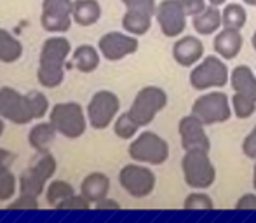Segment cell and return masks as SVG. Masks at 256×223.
<instances>
[{
    "instance_id": "1",
    "label": "cell",
    "mask_w": 256,
    "mask_h": 223,
    "mask_svg": "<svg viewBox=\"0 0 256 223\" xmlns=\"http://www.w3.org/2000/svg\"><path fill=\"white\" fill-rule=\"evenodd\" d=\"M49 110V102L42 92L30 91L20 94L12 88H0V117L14 124H28L42 118Z\"/></svg>"
},
{
    "instance_id": "2",
    "label": "cell",
    "mask_w": 256,
    "mask_h": 223,
    "mask_svg": "<svg viewBox=\"0 0 256 223\" xmlns=\"http://www.w3.org/2000/svg\"><path fill=\"white\" fill-rule=\"evenodd\" d=\"M72 46L66 38L52 37L42 46L37 78L44 88H58L64 78V61L70 56Z\"/></svg>"
},
{
    "instance_id": "3",
    "label": "cell",
    "mask_w": 256,
    "mask_h": 223,
    "mask_svg": "<svg viewBox=\"0 0 256 223\" xmlns=\"http://www.w3.org/2000/svg\"><path fill=\"white\" fill-rule=\"evenodd\" d=\"M182 171L190 188L206 190L216 182V168L208 152H185Z\"/></svg>"
},
{
    "instance_id": "4",
    "label": "cell",
    "mask_w": 256,
    "mask_h": 223,
    "mask_svg": "<svg viewBox=\"0 0 256 223\" xmlns=\"http://www.w3.org/2000/svg\"><path fill=\"white\" fill-rule=\"evenodd\" d=\"M230 82V72L223 58L204 56L190 72V84L197 91L211 88H223Z\"/></svg>"
},
{
    "instance_id": "5",
    "label": "cell",
    "mask_w": 256,
    "mask_h": 223,
    "mask_svg": "<svg viewBox=\"0 0 256 223\" xmlns=\"http://www.w3.org/2000/svg\"><path fill=\"white\" fill-rule=\"evenodd\" d=\"M166 105H168V94L164 89L157 88V86H146L138 91L128 112L132 120L142 128V126H148L150 122H154L157 114L164 110Z\"/></svg>"
},
{
    "instance_id": "6",
    "label": "cell",
    "mask_w": 256,
    "mask_h": 223,
    "mask_svg": "<svg viewBox=\"0 0 256 223\" xmlns=\"http://www.w3.org/2000/svg\"><path fill=\"white\" fill-rule=\"evenodd\" d=\"M129 157L136 162L160 166L169 157V145L157 132L145 131L129 145Z\"/></svg>"
},
{
    "instance_id": "7",
    "label": "cell",
    "mask_w": 256,
    "mask_h": 223,
    "mask_svg": "<svg viewBox=\"0 0 256 223\" xmlns=\"http://www.w3.org/2000/svg\"><path fill=\"white\" fill-rule=\"evenodd\" d=\"M49 117H51V124L56 128V131L63 134L64 138L75 140L80 138L86 132L88 122H86L84 110L75 102L54 105Z\"/></svg>"
},
{
    "instance_id": "8",
    "label": "cell",
    "mask_w": 256,
    "mask_h": 223,
    "mask_svg": "<svg viewBox=\"0 0 256 223\" xmlns=\"http://www.w3.org/2000/svg\"><path fill=\"white\" fill-rule=\"evenodd\" d=\"M232 103L222 91H212L197 98L192 105V114L202 120L204 126L223 124L232 117Z\"/></svg>"
},
{
    "instance_id": "9",
    "label": "cell",
    "mask_w": 256,
    "mask_h": 223,
    "mask_svg": "<svg viewBox=\"0 0 256 223\" xmlns=\"http://www.w3.org/2000/svg\"><path fill=\"white\" fill-rule=\"evenodd\" d=\"M118 183L131 197L145 199L155 190L157 178L150 168L140 166V164H128L118 172Z\"/></svg>"
},
{
    "instance_id": "10",
    "label": "cell",
    "mask_w": 256,
    "mask_h": 223,
    "mask_svg": "<svg viewBox=\"0 0 256 223\" xmlns=\"http://www.w3.org/2000/svg\"><path fill=\"white\" fill-rule=\"evenodd\" d=\"M118 108H120V102H118V96L115 92L98 91L88 105L89 124L98 131L106 129L114 122L115 115L118 114Z\"/></svg>"
},
{
    "instance_id": "11",
    "label": "cell",
    "mask_w": 256,
    "mask_h": 223,
    "mask_svg": "<svg viewBox=\"0 0 256 223\" xmlns=\"http://www.w3.org/2000/svg\"><path fill=\"white\" fill-rule=\"evenodd\" d=\"M182 148L185 152H208L211 150V142L204 129V124L194 114L185 115L178 124Z\"/></svg>"
},
{
    "instance_id": "12",
    "label": "cell",
    "mask_w": 256,
    "mask_h": 223,
    "mask_svg": "<svg viewBox=\"0 0 256 223\" xmlns=\"http://www.w3.org/2000/svg\"><path fill=\"white\" fill-rule=\"evenodd\" d=\"M160 32L168 38H176L185 32L186 14L180 0H162L155 10Z\"/></svg>"
},
{
    "instance_id": "13",
    "label": "cell",
    "mask_w": 256,
    "mask_h": 223,
    "mask_svg": "<svg viewBox=\"0 0 256 223\" xmlns=\"http://www.w3.org/2000/svg\"><path fill=\"white\" fill-rule=\"evenodd\" d=\"M74 14V2L72 0H44L42 4L40 24L46 32H68Z\"/></svg>"
},
{
    "instance_id": "14",
    "label": "cell",
    "mask_w": 256,
    "mask_h": 223,
    "mask_svg": "<svg viewBox=\"0 0 256 223\" xmlns=\"http://www.w3.org/2000/svg\"><path fill=\"white\" fill-rule=\"evenodd\" d=\"M100 52L106 58L108 61H118L126 56H131L138 51L140 44L134 35H126L120 32H110L104 34L98 42Z\"/></svg>"
},
{
    "instance_id": "15",
    "label": "cell",
    "mask_w": 256,
    "mask_h": 223,
    "mask_svg": "<svg viewBox=\"0 0 256 223\" xmlns=\"http://www.w3.org/2000/svg\"><path fill=\"white\" fill-rule=\"evenodd\" d=\"M172 58L180 66H196L200 60L204 58V44L200 38L194 35H185L180 37L172 46Z\"/></svg>"
},
{
    "instance_id": "16",
    "label": "cell",
    "mask_w": 256,
    "mask_h": 223,
    "mask_svg": "<svg viewBox=\"0 0 256 223\" xmlns=\"http://www.w3.org/2000/svg\"><path fill=\"white\" fill-rule=\"evenodd\" d=\"M244 38L240 35V30H230V28H222L214 37V51L216 54L223 60H234L242 51Z\"/></svg>"
},
{
    "instance_id": "17",
    "label": "cell",
    "mask_w": 256,
    "mask_h": 223,
    "mask_svg": "<svg viewBox=\"0 0 256 223\" xmlns=\"http://www.w3.org/2000/svg\"><path fill=\"white\" fill-rule=\"evenodd\" d=\"M230 86L234 92L256 102V77L248 64H237L230 72Z\"/></svg>"
},
{
    "instance_id": "18",
    "label": "cell",
    "mask_w": 256,
    "mask_h": 223,
    "mask_svg": "<svg viewBox=\"0 0 256 223\" xmlns=\"http://www.w3.org/2000/svg\"><path fill=\"white\" fill-rule=\"evenodd\" d=\"M108 192H110V178L103 172H91L86 176L80 185V194L92 204L106 199Z\"/></svg>"
},
{
    "instance_id": "19",
    "label": "cell",
    "mask_w": 256,
    "mask_h": 223,
    "mask_svg": "<svg viewBox=\"0 0 256 223\" xmlns=\"http://www.w3.org/2000/svg\"><path fill=\"white\" fill-rule=\"evenodd\" d=\"M194 30L199 35H212L216 32H220V28L223 26V20H222V10L216 6H208L200 14L194 16Z\"/></svg>"
},
{
    "instance_id": "20",
    "label": "cell",
    "mask_w": 256,
    "mask_h": 223,
    "mask_svg": "<svg viewBox=\"0 0 256 223\" xmlns=\"http://www.w3.org/2000/svg\"><path fill=\"white\" fill-rule=\"evenodd\" d=\"M56 128L51 122H40V124L34 126L28 134V142H30L32 148L37 152H49L51 145L56 140Z\"/></svg>"
},
{
    "instance_id": "21",
    "label": "cell",
    "mask_w": 256,
    "mask_h": 223,
    "mask_svg": "<svg viewBox=\"0 0 256 223\" xmlns=\"http://www.w3.org/2000/svg\"><path fill=\"white\" fill-rule=\"evenodd\" d=\"M74 21L80 26H91L102 18V6L96 0H75L74 2Z\"/></svg>"
},
{
    "instance_id": "22",
    "label": "cell",
    "mask_w": 256,
    "mask_h": 223,
    "mask_svg": "<svg viewBox=\"0 0 256 223\" xmlns=\"http://www.w3.org/2000/svg\"><path fill=\"white\" fill-rule=\"evenodd\" d=\"M68 66H75L82 74H91L100 66V52L92 46L84 44L75 49L72 56V63Z\"/></svg>"
},
{
    "instance_id": "23",
    "label": "cell",
    "mask_w": 256,
    "mask_h": 223,
    "mask_svg": "<svg viewBox=\"0 0 256 223\" xmlns=\"http://www.w3.org/2000/svg\"><path fill=\"white\" fill-rule=\"evenodd\" d=\"M56 159H54L51 152H37L32 157L30 164H28V171L34 172L38 178H42L44 182H48L56 172Z\"/></svg>"
},
{
    "instance_id": "24",
    "label": "cell",
    "mask_w": 256,
    "mask_h": 223,
    "mask_svg": "<svg viewBox=\"0 0 256 223\" xmlns=\"http://www.w3.org/2000/svg\"><path fill=\"white\" fill-rule=\"evenodd\" d=\"M122 26L128 34L140 37V35L148 34L150 26H152V16L143 12H134V10H126L124 18H122Z\"/></svg>"
},
{
    "instance_id": "25",
    "label": "cell",
    "mask_w": 256,
    "mask_h": 223,
    "mask_svg": "<svg viewBox=\"0 0 256 223\" xmlns=\"http://www.w3.org/2000/svg\"><path fill=\"white\" fill-rule=\"evenodd\" d=\"M23 54V46L16 37L7 30L0 28V61L2 63H14Z\"/></svg>"
},
{
    "instance_id": "26",
    "label": "cell",
    "mask_w": 256,
    "mask_h": 223,
    "mask_svg": "<svg viewBox=\"0 0 256 223\" xmlns=\"http://www.w3.org/2000/svg\"><path fill=\"white\" fill-rule=\"evenodd\" d=\"M223 28L230 30H240L248 21V12L240 4H226L222 10Z\"/></svg>"
},
{
    "instance_id": "27",
    "label": "cell",
    "mask_w": 256,
    "mask_h": 223,
    "mask_svg": "<svg viewBox=\"0 0 256 223\" xmlns=\"http://www.w3.org/2000/svg\"><path fill=\"white\" fill-rule=\"evenodd\" d=\"M75 196L74 186L68 182H63V180H56V182H51V185L48 186V202L51 204L52 208H58L63 200L70 199V197Z\"/></svg>"
},
{
    "instance_id": "28",
    "label": "cell",
    "mask_w": 256,
    "mask_h": 223,
    "mask_svg": "<svg viewBox=\"0 0 256 223\" xmlns=\"http://www.w3.org/2000/svg\"><path fill=\"white\" fill-rule=\"evenodd\" d=\"M44 186H46V182L38 176H35L34 172L26 171L21 174L20 178V188H21V194L23 196H32V197H38L42 192H44Z\"/></svg>"
},
{
    "instance_id": "29",
    "label": "cell",
    "mask_w": 256,
    "mask_h": 223,
    "mask_svg": "<svg viewBox=\"0 0 256 223\" xmlns=\"http://www.w3.org/2000/svg\"><path fill=\"white\" fill-rule=\"evenodd\" d=\"M138 129H140V126L136 124L134 120H132V117L129 115V112H126V114L118 115L117 120H115V126H114L115 134H117L120 140H131V138H134V134L138 132Z\"/></svg>"
},
{
    "instance_id": "30",
    "label": "cell",
    "mask_w": 256,
    "mask_h": 223,
    "mask_svg": "<svg viewBox=\"0 0 256 223\" xmlns=\"http://www.w3.org/2000/svg\"><path fill=\"white\" fill-rule=\"evenodd\" d=\"M232 110L234 114H236L237 118H250L251 115L256 112V102L253 100L246 98V96L242 94H237V92H234L232 96Z\"/></svg>"
},
{
    "instance_id": "31",
    "label": "cell",
    "mask_w": 256,
    "mask_h": 223,
    "mask_svg": "<svg viewBox=\"0 0 256 223\" xmlns=\"http://www.w3.org/2000/svg\"><path fill=\"white\" fill-rule=\"evenodd\" d=\"M16 192V176L9 168H0V202L9 200Z\"/></svg>"
},
{
    "instance_id": "32",
    "label": "cell",
    "mask_w": 256,
    "mask_h": 223,
    "mask_svg": "<svg viewBox=\"0 0 256 223\" xmlns=\"http://www.w3.org/2000/svg\"><path fill=\"white\" fill-rule=\"evenodd\" d=\"M183 208H185V210H202V211H208V210H214V202H212V199L208 196V194L194 192V194H190V196L185 199V202H183Z\"/></svg>"
},
{
    "instance_id": "33",
    "label": "cell",
    "mask_w": 256,
    "mask_h": 223,
    "mask_svg": "<svg viewBox=\"0 0 256 223\" xmlns=\"http://www.w3.org/2000/svg\"><path fill=\"white\" fill-rule=\"evenodd\" d=\"M122 4H124L128 10L150 14V16H155V10H157L155 0H122Z\"/></svg>"
},
{
    "instance_id": "34",
    "label": "cell",
    "mask_w": 256,
    "mask_h": 223,
    "mask_svg": "<svg viewBox=\"0 0 256 223\" xmlns=\"http://www.w3.org/2000/svg\"><path fill=\"white\" fill-rule=\"evenodd\" d=\"M89 208H91V202H89V200L80 194V196H74V197H70V199L63 200V202H61L56 210H80V211H86V210H89Z\"/></svg>"
},
{
    "instance_id": "35",
    "label": "cell",
    "mask_w": 256,
    "mask_h": 223,
    "mask_svg": "<svg viewBox=\"0 0 256 223\" xmlns=\"http://www.w3.org/2000/svg\"><path fill=\"white\" fill-rule=\"evenodd\" d=\"M37 208H38L37 197L23 196V194H21L14 202H10L9 210H37Z\"/></svg>"
},
{
    "instance_id": "36",
    "label": "cell",
    "mask_w": 256,
    "mask_h": 223,
    "mask_svg": "<svg viewBox=\"0 0 256 223\" xmlns=\"http://www.w3.org/2000/svg\"><path fill=\"white\" fill-rule=\"evenodd\" d=\"M183 6V9H185V14L186 16H197V14H200L202 10L206 9V0H180Z\"/></svg>"
},
{
    "instance_id": "37",
    "label": "cell",
    "mask_w": 256,
    "mask_h": 223,
    "mask_svg": "<svg viewBox=\"0 0 256 223\" xmlns=\"http://www.w3.org/2000/svg\"><path fill=\"white\" fill-rule=\"evenodd\" d=\"M242 152H244V156L250 157V159H253V160L256 159V126L253 128V131L244 138Z\"/></svg>"
},
{
    "instance_id": "38",
    "label": "cell",
    "mask_w": 256,
    "mask_h": 223,
    "mask_svg": "<svg viewBox=\"0 0 256 223\" xmlns=\"http://www.w3.org/2000/svg\"><path fill=\"white\" fill-rule=\"evenodd\" d=\"M236 210L239 211H256V196L254 194H244L236 204Z\"/></svg>"
},
{
    "instance_id": "39",
    "label": "cell",
    "mask_w": 256,
    "mask_h": 223,
    "mask_svg": "<svg viewBox=\"0 0 256 223\" xmlns=\"http://www.w3.org/2000/svg\"><path fill=\"white\" fill-rule=\"evenodd\" d=\"M14 160H16V154L0 148V168H10V164H12Z\"/></svg>"
},
{
    "instance_id": "40",
    "label": "cell",
    "mask_w": 256,
    "mask_h": 223,
    "mask_svg": "<svg viewBox=\"0 0 256 223\" xmlns=\"http://www.w3.org/2000/svg\"><path fill=\"white\" fill-rule=\"evenodd\" d=\"M96 210H120L117 200H112V199H103L100 202H96Z\"/></svg>"
},
{
    "instance_id": "41",
    "label": "cell",
    "mask_w": 256,
    "mask_h": 223,
    "mask_svg": "<svg viewBox=\"0 0 256 223\" xmlns=\"http://www.w3.org/2000/svg\"><path fill=\"white\" fill-rule=\"evenodd\" d=\"M225 2H226V0H209V4H211V6H216V7L223 6Z\"/></svg>"
},
{
    "instance_id": "42",
    "label": "cell",
    "mask_w": 256,
    "mask_h": 223,
    "mask_svg": "<svg viewBox=\"0 0 256 223\" xmlns=\"http://www.w3.org/2000/svg\"><path fill=\"white\" fill-rule=\"evenodd\" d=\"M253 186L256 190V159H254V168H253Z\"/></svg>"
},
{
    "instance_id": "43",
    "label": "cell",
    "mask_w": 256,
    "mask_h": 223,
    "mask_svg": "<svg viewBox=\"0 0 256 223\" xmlns=\"http://www.w3.org/2000/svg\"><path fill=\"white\" fill-rule=\"evenodd\" d=\"M242 2L248 4V6H253V7L256 6V0H242Z\"/></svg>"
},
{
    "instance_id": "44",
    "label": "cell",
    "mask_w": 256,
    "mask_h": 223,
    "mask_svg": "<svg viewBox=\"0 0 256 223\" xmlns=\"http://www.w3.org/2000/svg\"><path fill=\"white\" fill-rule=\"evenodd\" d=\"M251 44H253V49L256 51V32L253 34V38H251Z\"/></svg>"
},
{
    "instance_id": "45",
    "label": "cell",
    "mask_w": 256,
    "mask_h": 223,
    "mask_svg": "<svg viewBox=\"0 0 256 223\" xmlns=\"http://www.w3.org/2000/svg\"><path fill=\"white\" fill-rule=\"evenodd\" d=\"M4 132V122H2V117H0V136H2Z\"/></svg>"
}]
</instances>
